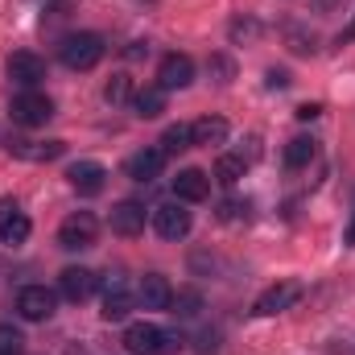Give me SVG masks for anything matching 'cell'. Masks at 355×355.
<instances>
[{
    "label": "cell",
    "mask_w": 355,
    "mask_h": 355,
    "mask_svg": "<svg viewBox=\"0 0 355 355\" xmlns=\"http://www.w3.org/2000/svg\"><path fill=\"white\" fill-rule=\"evenodd\" d=\"M257 33H261L257 21H236V25H232V37H236V42H240V37H257Z\"/></svg>",
    "instance_id": "28"
},
{
    "label": "cell",
    "mask_w": 355,
    "mask_h": 355,
    "mask_svg": "<svg viewBox=\"0 0 355 355\" xmlns=\"http://www.w3.org/2000/svg\"><path fill=\"white\" fill-rule=\"evenodd\" d=\"M190 128H194V145H223L227 132H232L223 116H202V120H194Z\"/></svg>",
    "instance_id": "18"
},
{
    "label": "cell",
    "mask_w": 355,
    "mask_h": 355,
    "mask_svg": "<svg viewBox=\"0 0 355 355\" xmlns=\"http://www.w3.org/2000/svg\"><path fill=\"white\" fill-rule=\"evenodd\" d=\"M297 297H302V281H277V285H268L265 293L257 297L252 314H257V318H272V314L289 310V306H293Z\"/></svg>",
    "instance_id": "6"
},
{
    "label": "cell",
    "mask_w": 355,
    "mask_h": 355,
    "mask_svg": "<svg viewBox=\"0 0 355 355\" xmlns=\"http://www.w3.org/2000/svg\"><path fill=\"white\" fill-rule=\"evenodd\" d=\"M58 293H62L67 302H87L91 293H95V272H91V268H79V265L62 268V272H58Z\"/></svg>",
    "instance_id": "11"
},
{
    "label": "cell",
    "mask_w": 355,
    "mask_h": 355,
    "mask_svg": "<svg viewBox=\"0 0 355 355\" xmlns=\"http://www.w3.org/2000/svg\"><path fill=\"white\" fill-rule=\"evenodd\" d=\"M95 236H99V219H95L91 211H75V215H67L62 227H58V244H62L67 252H83V248H91Z\"/></svg>",
    "instance_id": "2"
},
{
    "label": "cell",
    "mask_w": 355,
    "mask_h": 355,
    "mask_svg": "<svg viewBox=\"0 0 355 355\" xmlns=\"http://www.w3.org/2000/svg\"><path fill=\"white\" fill-rule=\"evenodd\" d=\"M99 58H103V37L99 33H71L62 42V62L71 71H91Z\"/></svg>",
    "instance_id": "3"
},
{
    "label": "cell",
    "mask_w": 355,
    "mask_h": 355,
    "mask_svg": "<svg viewBox=\"0 0 355 355\" xmlns=\"http://www.w3.org/2000/svg\"><path fill=\"white\" fill-rule=\"evenodd\" d=\"M153 227L162 240H182V236H190V211L182 202H162L153 211Z\"/></svg>",
    "instance_id": "7"
},
{
    "label": "cell",
    "mask_w": 355,
    "mask_h": 355,
    "mask_svg": "<svg viewBox=\"0 0 355 355\" xmlns=\"http://www.w3.org/2000/svg\"><path fill=\"white\" fill-rule=\"evenodd\" d=\"M8 112H12V120H17L21 128H42V124L54 116V103H50V95H42V91H21Z\"/></svg>",
    "instance_id": "4"
},
{
    "label": "cell",
    "mask_w": 355,
    "mask_h": 355,
    "mask_svg": "<svg viewBox=\"0 0 355 355\" xmlns=\"http://www.w3.org/2000/svg\"><path fill=\"white\" fill-rule=\"evenodd\" d=\"M339 42H343V46H347V42H355V21L347 25V29H343V37H339Z\"/></svg>",
    "instance_id": "33"
},
{
    "label": "cell",
    "mask_w": 355,
    "mask_h": 355,
    "mask_svg": "<svg viewBox=\"0 0 355 355\" xmlns=\"http://www.w3.org/2000/svg\"><path fill=\"white\" fill-rule=\"evenodd\" d=\"M54 306H58V297H54V289H46V285H25V289L17 293V314H21L25 322H46V318L54 314Z\"/></svg>",
    "instance_id": "5"
},
{
    "label": "cell",
    "mask_w": 355,
    "mask_h": 355,
    "mask_svg": "<svg viewBox=\"0 0 355 355\" xmlns=\"http://www.w3.org/2000/svg\"><path fill=\"white\" fill-rule=\"evenodd\" d=\"M124 347L132 355H174L182 352V335L178 331H162L153 322H132L124 331Z\"/></svg>",
    "instance_id": "1"
},
{
    "label": "cell",
    "mask_w": 355,
    "mask_h": 355,
    "mask_svg": "<svg viewBox=\"0 0 355 355\" xmlns=\"http://www.w3.org/2000/svg\"><path fill=\"white\" fill-rule=\"evenodd\" d=\"M190 83H194V62L186 54H166L162 67H157V87L182 91V87H190Z\"/></svg>",
    "instance_id": "9"
},
{
    "label": "cell",
    "mask_w": 355,
    "mask_h": 355,
    "mask_svg": "<svg viewBox=\"0 0 355 355\" xmlns=\"http://www.w3.org/2000/svg\"><path fill=\"white\" fill-rule=\"evenodd\" d=\"M186 149H194V128L190 124H170L162 132V153H186Z\"/></svg>",
    "instance_id": "21"
},
{
    "label": "cell",
    "mask_w": 355,
    "mask_h": 355,
    "mask_svg": "<svg viewBox=\"0 0 355 355\" xmlns=\"http://www.w3.org/2000/svg\"><path fill=\"white\" fill-rule=\"evenodd\" d=\"M347 244H355V219H352V227H347Z\"/></svg>",
    "instance_id": "34"
},
{
    "label": "cell",
    "mask_w": 355,
    "mask_h": 355,
    "mask_svg": "<svg viewBox=\"0 0 355 355\" xmlns=\"http://www.w3.org/2000/svg\"><path fill=\"white\" fill-rule=\"evenodd\" d=\"M248 211H252L248 198H244V202H240V198H227V202L219 207V219H223V223H236V219H248Z\"/></svg>",
    "instance_id": "27"
},
{
    "label": "cell",
    "mask_w": 355,
    "mask_h": 355,
    "mask_svg": "<svg viewBox=\"0 0 355 355\" xmlns=\"http://www.w3.org/2000/svg\"><path fill=\"white\" fill-rule=\"evenodd\" d=\"M8 79L21 83L25 91H33L42 79H46V62H42L37 54H29V50H17V54L8 58Z\"/></svg>",
    "instance_id": "10"
},
{
    "label": "cell",
    "mask_w": 355,
    "mask_h": 355,
    "mask_svg": "<svg viewBox=\"0 0 355 355\" xmlns=\"http://www.w3.org/2000/svg\"><path fill=\"white\" fill-rule=\"evenodd\" d=\"M132 107H137V116L141 120H157L162 112H166V87H141L137 95H132Z\"/></svg>",
    "instance_id": "19"
},
{
    "label": "cell",
    "mask_w": 355,
    "mask_h": 355,
    "mask_svg": "<svg viewBox=\"0 0 355 355\" xmlns=\"http://www.w3.org/2000/svg\"><path fill=\"white\" fill-rule=\"evenodd\" d=\"M244 178V157H236V153H223L219 162H215V182H223V186H236Z\"/></svg>",
    "instance_id": "23"
},
{
    "label": "cell",
    "mask_w": 355,
    "mask_h": 355,
    "mask_svg": "<svg viewBox=\"0 0 355 355\" xmlns=\"http://www.w3.org/2000/svg\"><path fill=\"white\" fill-rule=\"evenodd\" d=\"M25 352V339L12 322H0V355H21Z\"/></svg>",
    "instance_id": "25"
},
{
    "label": "cell",
    "mask_w": 355,
    "mask_h": 355,
    "mask_svg": "<svg viewBox=\"0 0 355 355\" xmlns=\"http://www.w3.org/2000/svg\"><path fill=\"white\" fill-rule=\"evenodd\" d=\"M318 112H322V107H318V103H302V107H297V120H314V116H318Z\"/></svg>",
    "instance_id": "31"
},
{
    "label": "cell",
    "mask_w": 355,
    "mask_h": 355,
    "mask_svg": "<svg viewBox=\"0 0 355 355\" xmlns=\"http://www.w3.org/2000/svg\"><path fill=\"white\" fill-rule=\"evenodd\" d=\"M162 166H166V153L162 149H141V153H132L128 157V178L132 182H153V178L162 174Z\"/></svg>",
    "instance_id": "17"
},
{
    "label": "cell",
    "mask_w": 355,
    "mask_h": 355,
    "mask_svg": "<svg viewBox=\"0 0 355 355\" xmlns=\"http://www.w3.org/2000/svg\"><path fill=\"white\" fill-rule=\"evenodd\" d=\"M25 240H29V219H25L21 211H12L8 223L0 227V244H4V248H17V244H25Z\"/></svg>",
    "instance_id": "22"
},
{
    "label": "cell",
    "mask_w": 355,
    "mask_h": 355,
    "mask_svg": "<svg viewBox=\"0 0 355 355\" xmlns=\"http://www.w3.org/2000/svg\"><path fill=\"white\" fill-rule=\"evenodd\" d=\"M128 314H132V293H128V285L107 277V289H103V318H107V322H124Z\"/></svg>",
    "instance_id": "15"
},
{
    "label": "cell",
    "mask_w": 355,
    "mask_h": 355,
    "mask_svg": "<svg viewBox=\"0 0 355 355\" xmlns=\"http://www.w3.org/2000/svg\"><path fill=\"white\" fill-rule=\"evenodd\" d=\"M211 194V178L202 174V170H182L174 178V198L178 202H202Z\"/></svg>",
    "instance_id": "16"
},
{
    "label": "cell",
    "mask_w": 355,
    "mask_h": 355,
    "mask_svg": "<svg viewBox=\"0 0 355 355\" xmlns=\"http://www.w3.org/2000/svg\"><path fill=\"white\" fill-rule=\"evenodd\" d=\"M198 310H202V293H198V289L174 293V314L178 318H198Z\"/></svg>",
    "instance_id": "24"
},
{
    "label": "cell",
    "mask_w": 355,
    "mask_h": 355,
    "mask_svg": "<svg viewBox=\"0 0 355 355\" xmlns=\"http://www.w3.org/2000/svg\"><path fill=\"white\" fill-rule=\"evenodd\" d=\"M12 211H17V202H12V198H0V227L8 223V215H12Z\"/></svg>",
    "instance_id": "32"
},
{
    "label": "cell",
    "mask_w": 355,
    "mask_h": 355,
    "mask_svg": "<svg viewBox=\"0 0 355 355\" xmlns=\"http://www.w3.org/2000/svg\"><path fill=\"white\" fill-rule=\"evenodd\" d=\"M128 91H132L128 75H112V79H107V87H103V99H107V103H124V99H128Z\"/></svg>",
    "instance_id": "26"
},
{
    "label": "cell",
    "mask_w": 355,
    "mask_h": 355,
    "mask_svg": "<svg viewBox=\"0 0 355 355\" xmlns=\"http://www.w3.org/2000/svg\"><path fill=\"white\" fill-rule=\"evenodd\" d=\"M8 153L21 162H54L67 153V141H12Z\"/></svg>",
    "instance_id": "14"
},
{
    "label": "cell",
    "mask_w": 355,
    "mask_h": 355,
    "mask_svg": "<svg viewBox=\"0 0 355 355\" xmlns=\"http://www.w3.org/2000/svg\"><path fill=\"white\" fill-rule=\"evenodd\" d=\"M268 87H289V75L285 71H268Z\"/></svg>",
    "instance_id": "30"
},
{
    "label": "cell",
    "mask_w": 355,
    "mask_h": 355,
    "mask_svg": "<svg viewBox=\"0 0 355 355\" xmlns=\"http://www.w3.org/2000/svg\"><path fill=\"white\" fill-rule=\"evenodd\" d=\"M137 302L145 310H170L174 306V289H170V281L162 272H145L141 285H137Z\"/></svg>",
    "instance_id": "8"
},
{
    "label": "cell",
    "mask_w": 355,
    "mask_h": 355,
    "mask_svg": "<svg viewBox=\"0 0 355 355\" xmlns=\"http://www.w3.org/2000/svg\"><path fill=\"white\" fill-rule=\"evenodd\" d=\"M67 178H71V186H75L83 198H91V194H99V190H103L107 170H103L99 162H75V166L67 170Z\"/></svg>",
    "instance_id": "13"
},
{
    "label": "cell",
    "mask_w": 355,
    "mask_h": 355,
    "mask_svg": "<svg viewBox=\"0 0 355 355\" xmlns=\"http://www.w3.org/2000/svg\"><path fill=\"white\" fill-rule=\"evenodd\" d=\"M289 50H293V54H310V50H314V37H302V33L289 29Z\"/></svg>",
    "instance_id": "29"
},
{
    "label": "cell",
    "mask_w": 355,
    "mask_h": 355,
    "mask_svg": "<svg viewBox=\"0 0 355 355\" xmlns=\"http://www.w3.org/2000/svg\"><path fill=\"white\" fill-rule=\"evenodd\" d=\"M107 223H112V232H116V236H128V240H132V236H141V232H145V207H141V202H132V198H128V202H116Z\"/></svg>",
    "instance_id": "12"
},
{
    "label": "cell",
    "mask_w": 355,
    "mask_h": 355,
    "mask_svg": "<svg viewBox=\"0 0 355 355\" xmlns=\"http://www.w3.org/2000/svg\"><path fill=\"white\" fill-rule=\"evenodd\" d=\"M314 153H318V145H314L310 137H293V141L285 145V166H289V170H302V166L314 162Z\"/></svg>",
    "instance_id": "20"
}]
</instances>
